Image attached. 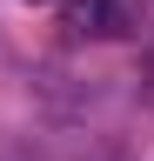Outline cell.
<instances>
[{
  "mask_svg": "<svg viewBox=\"0 0 154 161\" xmlns=\"http://www.w3.org/2000/svg\"><path fill=\"white\" fill-rule=\"evenodd\" d=\"M67 27H81V34H121L127 7L121 0H67Z\"/></svg>",
  "mask_w": 154,
  "mask_h": 161,
  "instance_id": "obj_1",
  "label": "cell"
},
{
  "mask_svg": "<svg viewBox=\"0 0 154 161\" xmlns=\"http://www.w3.org/2000/svg\"><path fill=\"white\" fill-rule=\"evenodd\" d=\"M0 161H27V154H0Z\"/></svg>",
  "mask_w": 154,
  "mask_h": 161,
  "instance_id": "obj_2",
  "label": "cell"
}]
</instances>
